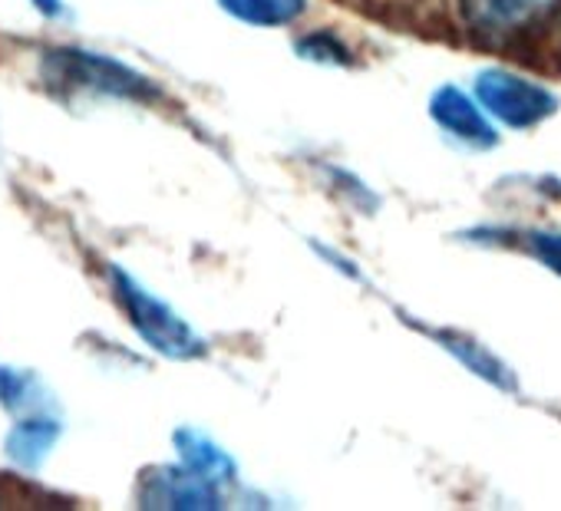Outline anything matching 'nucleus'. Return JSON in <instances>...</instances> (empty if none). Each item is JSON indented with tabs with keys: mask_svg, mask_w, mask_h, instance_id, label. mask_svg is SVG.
Wrapping results in <instances>:
<instances>
[{
	"mask_svg": "<svg viewBox=\"0 0 561 511\" xmlns=\"http://www.w3.org/2000/svg\"><path fill=\"white\" fill-rule=\"evenodd\" d=\"M221 4L254 24H280L291 21L301 11V0H221Z\"/></svg>",
	"mask_w": 561,
	"mask_h": 511,
	"instance_id": "obj_8",
	"label": "nucleus"
},
{
	"mask_svg": "<svg viewBox=\"0 0 561 511\" xmlns=\"http://www.w3.org/2000/svg\"><path fill=\"white\" fill-rule=\"evenodd\" d=\"M44 86L54 96H77V93H110V96H139L146 93V80L126 70L123 63L87 54L77 47H57L47 50L41 60Z\"/></svg>",
	"mask_w": 561,
	"mask_h": 511,
	"instance_id": "obj_1",
	"label": "nucleus"
},
{
	"mask_svg": "<svg viewBox=\"0 0 561 511\" xmlns=\"http://www.w3.org/2000/svg\"><path fill=\"white\" fill-rule=\"evenodd\" d=\"M466 8L485 31H518L522 24L548 14L554 0H466Z\"/></svg>",
	"mask_w": 561,
	"mask_h": 511,
	"instance_id": "obj_6",
	"label": "nucleus"
},
{
	"mask_svg": "<svg viewBox=\"0 0 561 511\" xmlns=\"http://www.w3.org/2000/svg\"><path fill=\"white\" fill-rule=\"evenodd\" d=\"M57 439H60V419L37 409V413L24 416L21 422H14L4 449H8L11 462H18L21 468H41L44 458L54 452Z\"/></svg>",
	"mask_w": 561,
	"mask_h": 511,
	"instance_id": "obj_5",
	"label": "nucleus"
},
{
	"mask_svg": "<svg viewBox=\"0 0 561 511\" xmlns=\"http://www.w3.org/2000/svg\"><path fill=\"white\" fill-rule=\"evenodd\" d=\"M44 390L31 373H18L0 367V406L11 409V413H24V409H41Z\"/></svg>",
	"mask_w": 561,
	"mask_h": 511,
	"instance_id": "obj_7",
	"label": "nucleus"
},
{
	"mask_svg": "<svg viewBox=\"0 0 561 511\" xmlns=\"http://www.w3.org/2000/svg\"><path fill=\"white\" fill-rule=\"evenodd\" d=\"M110 284H113V294L119 301V307L126 311L129 324L136 327V334L156 347L159 353L165 357H175V360H185V357H195L202 353V344L198 337L188 330L185 321H179L162 301H156L146 288H139L123 268H110Z\"/></svg>",
	"mask_w": 561,
	"mask_h": 511,
	"instance_id": "obj_2",
	"label": "nucleus"
},
{
	"mask_svg": "<svg viewBox=\"0 0 561 511\" xmlns=\"http://www.w3.org/2000/svg\"><path fill=\"white\" fill-rule=\"evenodd\" d=\"M31 4H34L44 18H64V14H67L64 0H31Z\"/></svg>",
	"mask_w": 561,
	"mask_h": 511,
	"instance_id": "obj_9",
	"label": "nucleus"
},
{
	"mask_svg": "<svg viewBox=\"0 0 561 511\" xmlns=\"http://www.w3.org/2000/svg\"><path fill=\"white\" fill-rule=\"evenodd\" d=\"M479 96L495 116H502L512 126H528L538 116L551 113V100L541 90H531L528 83L502 77V73H489L479 83Z\"/></svg>",
	"mask_w": 561,
	"mask_h": 511,
	"instance_id": "obj_3",
	"label": "nucleus"
},
{
	"mask_svg": "<svg viewBox=\"0 0 561 511\" xmlns=\"http://www.w3.org/2000/svg\"><path fill=\"white\" fill-rule=\"evenodd\" d=\"M146 508H211L215 495L205 485L202 472H152L146 475V491H142Z\"/></svg>",
	"mask_w": 561,
	"mask_h": 511,
	"instance_id": "obj_4",
	"label": "nucleus"
}]
</instances>
